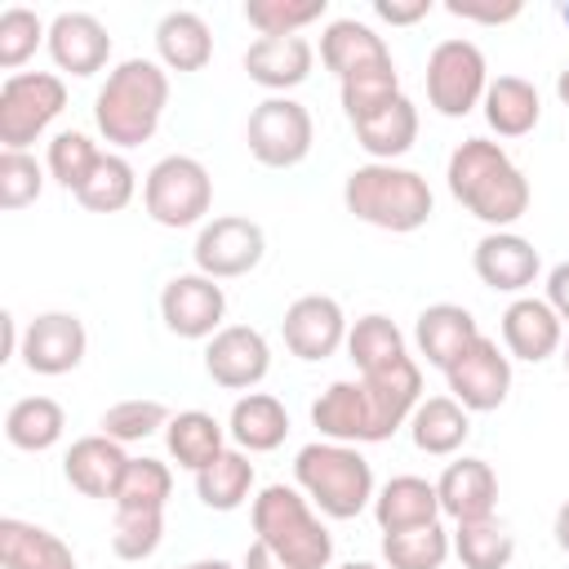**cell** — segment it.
<instances>
[{"mask_svg": "<svg viewBox=\"0 0 569 569\" xmlns=\"http://www.w3.org/2000/svg\"><path fill=\"white\" fill-rule=\"evenodd\" d=\"M49 58L67 76H98L111 58V31L84 9H62L49 22Z\"/></svg>", "mask_w": 569, "mask_h": 569, "instance_id": "obj_19", "label": "cell"}, {"mask_svg": "<svg viewBox=\"0 0 569 569\" xmlns=\"http://www.w3.org/2000/svg\"><path fill=\"white\" fill-rule=\"evenodd\" d=\"M489 89V67L480 44L449 36L427 53V102L445 116V120H462L485 102Z\"/></svg>", "mask_w": 569, "mask_h": 569, "instance_id": "obj_9", "label": "cell"}, {"mask_svg": "<svg viewBox=\"0 0 569 569\" xmlns=\"http://www.w3.org/2000/svg\"><path fill=\"white\" fill-rule=\"evenodd\" d=\"M560 18H565V27H569V4H565V9H560Z\"/></svg>", "mask_w": 569, "mask_h": 569, "instance_id": "obj_57", "label": "cell"}, {"mask_svg": "<svg viewBox=\"0 0 569 569\" xmlns=\"http://www.w3.org/2000/svg\"><path fill=\"white\" fill-rule=\"evenodd\" d=\"M373 13L391 27H413L431 13V0H373Z\"/></svg>", "mask_w": 569, "mask_h": 569, "instance_id": "obj_48", "label": "cell"}, {"mask_svg": "<svg viewBox=\"0 0 569 569\" xmlns=\"http://www.w3.org/2000/svg\"><path fill=\"white\" fill-rule=\"evenodd\" d=\"M449 396L467 409V413H489L511 396V356L493 342V338H476L449 369H445Z\"/></svg>", "mask_w": 569, "mask_h": 569, "instance_id": "obj_12", "label": "cell"}, {"mask_svg": "<svg viewBox=\"0 0 569 569\" xmlns=\"http://www.w3.org/2000/svg\"><path fill=\"white\" fill-rule=\"evenodd\" d=\"M422 400V369L413 356L396 360L391 369L338 378L311 400V427L320 440L338 445H378L409 427V413Z\"/></svg>", "mask_w": 569, "mask_h": 569, "instance_id": "obj_1", "label": "cell"}, {"mask_svg": "<svg viewBox=\"0 0 569 569\" xmlns=\"http://www.w3.org/2000/svg\"><path fill=\"white\" fill-rule=\"evenodd\" d=\"M164 107H169V71L156 58H124L107 71L93 98V124L111 147L129 151L156 138Z\"/></svg>", "mask_w": 569, "mask_h": 569, "instance_id": "obj_3", "label": "cell"}, {"mask_svg": "<svg viewBox=\"0 0 569 569\" xmlns=\"http://www.w3.org/2000/svg\"><path fill=\"white\" fill-rule=\"evenodd\" d=\"M240 569H293V565H284V560H280V556H276L267 542H258V538H253V542L244 547V560H240Z\"/></svg>", "mask_w": 569, "mask_h": 569, "instance_id": "obj_50", "label": "cell"}, {"mask_svg": "<svg viewBox=\"0 0 569 569\" xmlns=\"http://www.w3.org/2000/svg\"><path fill=\"white\" fill-rule=\"evenodd\" d=\"M44 191V164L31 151H0V209L18 213Z\"/></svg>", "mask_w": 569, "mask_h": 569, "instance_id": "obj_46", "label": "cell"}, {"mask_svg": "<svg viewBox=\"0 0 569 569\" xmlns=\"http://www.w3.org/2000/svg\"><path fill=\"white\" fill-rule=\"evenodd\" d=\"M222 316H227V293L218 280H209L200 271H182V276L164 280L160 320L169 333L191 338V342H209L222 329Z\"/></svg>", "mask_w": 569, "mask_h": 569, "instance_id": "obj_13", "label": "cell"}, {"mask_svg": "<svg viewBox=\"0 0 569 569\" xmlns=\"http://www.w3.org/2000/svg\"><path fill=\"white\" fill-rule=\"evenodd\" d=\"M0 565L4 569H76V551L44 525L4 516L0 520Z\"/></svg>", "mask_w": 569, "mask_h": 569, "instance_id": "obj_28", "label": "cell"}, {"mask_svg": "<svg viewBox=\"0 0 569 569\" xmlns=\"http://www.w3.org/2000/svg\"><path fill=\"white\" fill-rule=\"evenodd\" d=\"M351 133H356V142H360V151H365L369 160L396 164V160L418 142V107L400 93V98H391L387 107H378L373 116L356 120Z\"/></svg>", "mask_w": 569, "mask_h": 569, "instance_id": "obj_25", "label": "cell"}, {"mask_svg": "<svg viewBox=\"0 0 569 569\" xmlns=\"http://www.w3.org/2000/svg\"><path fill=\"white\" fill-rule=\"evenodd\" d=\"M445 182H449V196L489 231H511L529 213V196H533L529 178L502 151V142H489V138L458 142L445 164Z\"/></svg>", "mask_w": 569, "mask_h": 569, "instance_id": "obj_2", "label": "cell"}, {"mask_svg": "<svg viewBox=\"0 0 569 569\" xmlns=\"http://www.w3.org/2000/svg\"><path fill=\"white\" fill-rule=\"evenodd\" d=\"M342 204H347L351 218H360L378 231H391V236H409V231L427 227L431 213H436V196H431V187L418 169L378 164V160L347 173Z\"/></svg>", "mask_w": 569, "mask_h": 569, "instance_id": "obj_4", "label": "cell"}, {"mask_svg": "<svg viewBox=\"0 0 569 569\" xmlns=\"http://www.w3.org/2000/svg\"><path fill=\"white\" fill-rule=\"evenodd\" d=\"M173 493V471L169 462L160 458H129L124 476H120V489H116V507H129V511H164Z\"/></svg>", "mask_w": 569, "mask_h": 569, "instance_id": "obj_42", "label": "cell"}, {"mask_svg": "<svg viewBox=\"0 0 569 569\" xmlns=\"http://www.w3.org/2000/svg\"><path fill=\"white\" fill-rule=\"evenodd\" d=\"M480 338V325L467 307L458 302H431L418 311L413 320V342H418V356H427V365H436L440 373Z\"/></svg>", "mask_w": 569, "mask_h": 569, "instance_id": "obj_23", "label": "cell"}, {"mask_svg": "<svg viewBox=\"0 0 569 569\" xmlns=\"http://www.w3.org/2000/svg\"><path fill=\"white\" fill-rule=\"evenodd\" d=\"M98 160H102V151H98V142L84 133V129H62V133H53L49 138V160H44V169H49V178L58 182V187H67L71 196L89 182V173L98 169Z\"/></svg>", "mask_w": 569, "mask_h": 569, "instance_id": "obj_40", "label": "cell"}, {"mask_svg": "<svg viewBox=\"0 0 569 569\" xmlns=\"http://www.w3.org/2000/svg\"><path fill=\"white\" fill-rule=\"evenodd\" d=\"M347 316H342V302L329 298V293H302L284 307V320H280V333H284V347L316 365V360H329L338 347H347Z\"/></svg>", "mask_w": 569, "mask_h": 569, "instance_id": "obj_14", "label": "cell"}, {"mask_svg": "<svg viewBox=\"0 0 569 569\" xmlns=\"http://www.w3.org/2000/svg\"><path fill=\"white\" fill-rule=\"evenodd\" d=\"M471 267H476L485 289H493V293H525L538 280L542 258H538L533 240H525L520 231H489V236L476 240Z\"/></svg>", "mask_w": 569, "mask_h": 569, "instance_id": "obj_17", "label": "cell"}, {"mask_svg": "<svg viewBox=\"0 0 569 569\" xmlns=\"http://www.w3.org/2000/svg\"><path fill=\"white\" fill-rule=\"evenodd\" d=\"M329 0H249L244 22L258 27V36H298L302 27L320 22Z\"/></svg>", "mask_w": 569, "mask_h": 569, "instance_id": "obj_45", "label": "cell"}, {"mask_svg": "<svg viewBox=\"0 0 569 569\" xmlns=\"http://www.w3.org/2000/svg\"><path fill=\"white\" fill-rule=\"evenodd\" d=\"M373 520L382 533H400V529H418L440 520V493L436 480L422 476H391L378 493H373Z\"/></svg>", "mask_w": 569, "mask_h": 569, "instance_id": "obj_24", "label": "cell"}, {"mask_svg": "<svg viewBox=\"0 0 569 569\" xmlns=\"http://www.w3.org/2000/svg\"><path fill=\"white\" fill-rule=\"evenodd\" d=\"M311 62H316V49H311L307 36H258L244 49L249 80L262 84V89H271V93L298 89L311 76Z\"/></svg>", "mask_w": 569, "mask_h": 569, "instance_id": "obj_22", "label": "cell"}, {"mask_svg": "<svg viewBox=\"0 0 569 569\" xmlns=\"http://www.w3.org/2000/svg\"><path fill=\"white\" fill-rule=\"evenodd\" d=\"M338 569H378L373 560H347V565H338Z\"/></svg>", "mask_w": 569, "mask_h": 569, "instance_id": "obj_55", "label": "cell"}, {"mask_svg": "<svg viewBox=\"0 0 569 569\" xmlns=\"http://www.w3.org/2000/svg\"><path fill=\"white\" fill-rule=\"evenodd\" d=\"M453 551V533L431 520L418 529H400V533H382V560L387 569H445Z\"/></svg>", "mask_w": 569, "mask_h": 569, "instance_id": "obj_36", "label": "cell"}, {"mask_svg": "<svg viewBox=\"0 0 569 569\" xmlns=\"http://www.w3.org/2000/svg\"><path fill=\"white\" fill-rule=\"evenodd\" d=\"M138 196V169L120 156V151H102L98 169L89 173V182L76 191V200L89 213H120L129 209V200Z\"/></svg>", "mask_w": 569, "mask_h": 569, "instance_id": "obj_37", "label": "cell"}, {"mask_svg": "<svg viewBox=\"0 0 569 569\" xmlns=\"http://www.w3.org/2000/svg\"><path fill=\"white\" fill-rule=\"evenodd\" d=\"M253 493V462L244 449H222L204 471H196V498L209 511H236Z\"/></svg>", "mask_w": 569, "mask_h": 569, "instance_id": "obj_34", "label": "cell"}, {"mask_svg": "<svg viewBox=\"0 0 569 569\" xmlns=\"http://www.w3.org/2000/svg\"><path fill=\"white\" fill-rule=\"evenodd\" d=\"M453 556L462 569H507L516 556V538L489 516V520H467L453 525Z\"/></svg>", "mask_w": 569, "mask_h": 569, "instance_id": "obj_39", "label": "cell"}, {"mask_svg": "<svg viewBox=\"0 0 569 569\" xmlns=\"http://www.w3.org/2000/svg\"><path fill=\"white\" fill-rule=\"evenodd\" d=\"M164 449L182 471H204L227 449V427L204 409H182L164 427Z\"/></svg>", "mask_w": 569, "mask_h": 569, "instance_id": "obj_32", "label": "cell"}, {"mask_svg": "<svg viewBox=\"0 0 569 569\" xmlns=\"http://www.w3.org/2000/svg\"><path fill=\"white\" fill-rule=\"evenodd\" d=\"M409 436L431 458H453L471 436V413L453 396H427L409 413Z\"/></svg>", "mask_w": 569, "mask_h": 569, "instance_id": "obj_29", "label": "cell"}, {"mask_svg": "<svg viewBox=\"0 0 569 569\" xmlns=\"http://www.w3.org/2000/svg\"><path fill=\"white\" fill-rule=\"evenodd\" d=\"M445 9H449L453 18H467V22H489V27L520 18V0H507V4H471V0H449Z\"/></svg>", "mask_w": 569, "mask_h": 569, "instance_id": "obj_47", "label": "cell"}, {"mask_svg": "<svg viewBox=\"0 0 569 569\" xmlns=\"http://www.w3.org/2000/svg\"><path fill=\"white\" fill-rule=\"evenodd\" d=\"M40 44H49L44 18H40L36 9H27V4H9V9L0 13V67H4L9 76H18V67H22Z\"/></svg>", "mask_w": 569, "mask_h": 569, "instance_id": "obj_43", "label": "cell"}, {"mask_svg": "<svg viewBox=\"0 0 569 569\" xmlns=\"http://www.w3.org/2000/svg\"><path fill=\"white\" fill-rule=\"evenodd\" d=\"M142 209L151 222L182 231L213 209V178L196 156H164L142 178Z\"/></svg>", "mask_w": 569, "mask_h": 569, "instance_id": "obj_7", "label": "cell"}, {"mask_svg": "<svg viewBox=\"0 0 569 569\" xmlns=\"http://www.w3.org/2000/svg\"><path fill=\"white\" fill-rule=\"evenodd\" d=\"M178 569H236V565H227V560L209 556V560H191V565H178Z\"/></svg>", "mask_w": 569, "mask_h": 569, "instance_id": "obj_53", "label": "cell"}, {"mask_svg": "<svg viewBox=\"0 0 569 569\" xmlns=\"http://www.w3.org/2000/svg\"><path fill=\"white\" fill-rule=\"evenodd\" d=\"M267 253V231L253 222V218H240V213H222L213 222L200 227L196 236V271L209 276V280H236V276H249Z\"/></svg>", "mask_w": 569, "mask_h": 569, "instance_id": "obj_11", "label": "cell"}, {"mask_svg": "<svg viewBox=\"0 0 569 569\" xmlns=\"http://www.w3.org/2000/svg\"><path fill=\"white\" fill-rule=\"evenodd\" d=\"M556 98H560V102L569 107V67H565V71L556 76Z\"/></svg>", "mask_w": 569, "mask_h": 569, "instance_id": "obj_54", "label": "cell"}, {"mask_svg": "<svg viewBox=\"0 0 569 569\" xmlns=\"http://www.w3.org/2000/svg\"><path fill=\"white\" fill-rule=\"evenodd\" d=\"M293 485L307 493V502L329 520H356L365 507H373V467L356 445L338 440H311L293 458Z\"/></svg>", "mask_w": 569, "mask_h": 569, "instance_id": "obj_5", "label": "cell"}, {"mask_svg": "<svg viewBox=\"0 0 569 569\" xmlns=\"http://www.w3.org/2000/svg\"><path fill=\"white\" fill-rule=\"evenodd\" d=\"M253 533L267 542L284 565L293 569H329L333 560V533L320 525L316 507L298 485H267L258 489L253 507Z\"/></svg>", "mask_w": 569, "mask_h": 569, "instance_id": "obj_6", "label": "cell"}, {"mask_svg": "<svg viewBox=\"0 0 569 569\" xmlns=\"http://www.w3.org/2000/svg\"><path fill=\"white\" fill-rule=\"evenodd\" d=\"M338 89H342V111H347L351 124L365 120V116H373L378 107H387L391 98H400V71H396V58L342 76Z\"/></svg>", "mask_w": 569, "mask_h": 569, "instance_id": "obj_38", "label": "cell"}, {"mask_svg": "<svg viewBox=\"0 0 569 569\" xmlns=\"http://www.w3.org/2000/svg\"><path fill=\"white\" fill-rule=\"evenodd\" d=\"M156 53L164 71H204L213 58V31L196 9H169L156 22Z\"/></svg>", "mask_w": 569, "mask_h": 569, "instance_id": "obj_26", "label": "cell"}, {"mask_svg": "<svg viewBox=\"0 0 569 569\" xmlns=\"http://www.w3.org/2000/svg\"><path fill=\"white\" fill-rule=\"evenodd\" d=\"M67 431V413L53 396H22L9 405L4 413V440L22 453H44L62 440Z\"/></svg>", "mask_w": 569, "mask_h": 569, "instance_id": "obj_33", "label": "cell"}, {"mask_svg": "<svg viewBox=\"0 0 569 569\" xmlns=\"http://www.w3.org/2000/svg\"><path fill=\"white\" fill-rule=\"evenodd\" d=\"M551 533H556V547L569 556V498L560 502V511H556V525H551Z\"/></svg>", "mask_w": 569, "mask_h": 569, "instance_id": "obj_52", "label": "cell"}, {"mask_svg": "<svg viewBox=\"0 0 569 569\" xmlns=\"http://www.w3.org/2000/svg\"><path fill=\"white\" fill-rule=\"evenodd\" d=\"M565 347V320L551 311L547 298H511L502 311V351L525 365H542Z\"/></svg>", "mask_w": 569, "mask_h": 569, "instance_id": "obj_18", "label": "cell"}, {"mask_svg": "<svg viewBox=\"0 0 569 569\" xmlns=\"http://www.w3.org/2000/svg\"><path fill=\"white\" fill-rule=\"evenodd\" d=\"M164 542V511H129V507H116V520H111V551L120 560H151Z\"/></svg>", "mask_w": 569, "mask_h": 569, "instance_id": "obj_44", "label": "cell"}, {"mask_svg": "<svg viewBox=\"0 0 569 569\" xmlns=\"http://www.w3.org/2000/svg\"><path fill=\"white\" fill-rule=\"evenodd\" d=\"M436 493H440V516H449L453 525H467V520H489L493 507H498V476L485 458H453L440 480H436Z\"/></svg>", "mask_w": 569, "mask_h": 569, "instance_id": "obj_20", "label": "cell"}, {"mask_svg": "<svg viewBox=\"0 0 569 569\" xmlns=\"http://www.w3.org/2000/svg\"><path fill=\"white\" fill-rule=\"evenodd\" d=\"M347 356L360 373H378V369H391L396 360H405L409 351H405V333L396 329V320L382 311H369L347 329Z\"/></svg>", "mask_w": 569, "mask_h": 569, "instance_id": "obj_35", "label": "cell"}, {"mask_svg": "<svg viewBox=\"0 0 569 569\" xmlns=\"http://www.w3.org/2000/svg\"><path fill=\"white\" fill-rule=\"evenodd\" d=\"M560 360H565V373H569V338H565V347H560Z\"/></svg>", "mask_w": 569, "mask_h": 569, "instance_id": "obj_56", "label": "cell"}, {"mask_svg": "<svg viewBox=\"0 0 569 569\" xmlns=\"http://www.w3.org/2000/svg\"><path fill=\"white\" fill-rule=\"evenodd\" d=\"M204 373L227 391H253L271 373V342L253 325H222L204 342Z\"/></svg>", "mask_w": 569, "mask_h": 569, "instance_id": "obj_16", "label": "cell"}, {"mask_svg": "<svg viewBox=\"0 0 569 569\" xmlns=\"http://www.w3.org/2000/svg\"><path fill=\"white\" fill-rule=\"evenodd\" d=\"M124 467H129L124 445H116V440L102 436V431L71 440V449H67V458H62V476H67V485H71L76 493H84V498H102V502L116 498Z\"/></svg>", "mask_w": 569, "mask_h": 569, "instance_id": "obj_21", "label": "cell"}, {"mask_svg": "<svg viewBox=\"0 0 569 569\" xmlns=\"http://www.w3.org/2000/svg\"><path fill=\"white\" fill-rule=\"evenodd\" d=\"M547 302H551V311H556V316L565 320V329H569V258L547 271Z\"/></svg>", "mask_w": 569, "mask_h": 569, "instance_id": "obj_49", "label": "cell"}, {"mask_svg": "<svg viewBox=\"0 0 569 569\" xmlns=\"http://www.w3.org/2000/svg\"><path fill=\"white\" fill-rule=\"evenodd\" d=\"M480 111L498 138H525L542 120V98L525 76H498V80H489Z\"/></svg>", "mask_w": 569, "mask_h": 569, "instance_id": "obj_30", "label": "cell"}, {"mask_svg": "<svg viewBox=\"0 0 569 569\" xmlns=\"http://www.w3.org/2000/svg\"><path fill=\"white\" fill-rule=\"evenodd\" d=\"M311 138H316L311 111L298 98H289V93L262 98L249 111V124H244V147L267 169H293V164H302L307 151H311Z\"/></svg>", "mask_w": 569, "mask_h": 569, "instance_id": "obj_10", "label": "cell"}, {"mask_svg": "<svg viewBox=\"0 0 569 569\" xmlns=\"http://www.w3.org/2000/svg\"><path fill=\"white\" fill-rule=\"evenodd\" d=\"M0 329H4V347H0V360H13V356L22 351V333H18V320H13V311H4V316H0Z\"/></svg>", "mask_w": 569, "mask_h": 569, "instance_id": "obj_51", "label": "cell"}, {"mask_svg": "<svg viewBox=\"0 0 569 569\" xmlns=\"http://www.w3.org/2000/svg\"><path fill=\"white\" fill-rule=\"evenodd\" d=\"M227 436H231L236 449H244V453H271V449H280L284 436H289V413H284V405H280L271 391H244V396L231 405Z\"/></svg>", "mask_w": 569, "mask_h": 569, "instance_id": "obj_27", "label": "cell"}, {"mask_svg": "<svg viewBox=\"0 0 569 569\" xmlns=\"http://www.w3.org/2000/svg\"><path fill=\"white\" fill-rule=\"evenodd\" d=\"M391 49L387 40L369 27V22H356V18H333L325 31H320V62L342 80L360 67H373V62H387Z\"/></svg>", "mask_w": 569, "mask_h": 569, "instance_id": "obj_31", "label": "cell"}, {"mask_svg": "<svg viewBox=\"0 0 569 569\" xmlns=\"http://www.w3.org/2000/svg\"><path fill=\"white\" fill-rule=\"evenodd\" d=\"M89 351V333L84 320L76 311H40L27 329H22V365L40 378H62L71 369H80Z\"/></svg>", "mask_w": 569, "mask_h": 569, "instance_id": "obj_15", "label": "cell"}, {"mask_svg": "<svg viewBox=\"0 0 569 569\" xmlns=\"http://www.w3.org/2000/svg\"><path fill=\"white\" fill-rule=\"evenodd\" d=\"M169 418H173V413L164 409V400L133 396V400H116L111 409H102L98 431H102V436H111L116 445H138V440H147V436L164 431V427H169Z\"/></svg>", "mask_w": 569, "mask_h": 569, "instance_id": "obj_41", "label": "cell"}, {"mask_svg": "<svg viewBox=\"0 0 569 569\" xmlns=\"http://www.w3.org/2000/svg\"><path fill=\"white\" fill-rule=\"evenodd\" d=\"M67 111V84L53 71H18L0 84V151H27Z\"/></svg>", "mask_w": 569, "mask_h": 569, "instance_id": "obj_8", "label": "cell"}]
</instances>
